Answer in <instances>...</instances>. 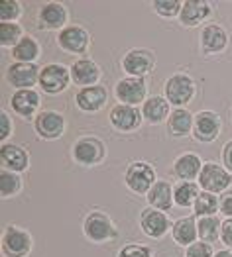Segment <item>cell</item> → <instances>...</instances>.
I'll return each instance as SVG.
<instances>
[{"instance_id":"7","label":"cell","mask_w":232,"mask_h":257,"mask_svg":"<svg viewBox=\"0 0 232 257\" xmlns=\"http://www.w3.org/2000/svg\"><path fill=\"white\" fill-rule=\"evenodd\" d=\"M114 94L120 100V104H130V106H138L140 102L144 104L148 98V83L146 79L140 77H124L120 79L114 86Z\"/></svg>"},{"instance_id":"2","label":"cell","mask_w":232,"mask_h":257,"mask_svg":"<svg viewBox=\"0 0 232 257\" xmlns=\"http://www.w3.org/2000/svg\"><path fill=\"white\" fill-rule=\"evenodd\" d=\"M83 232L85 236L95 243H106V241L118 236V230H116L114 222L110 220V216H106L105 212H99V210L89 212L85 216Z\"/></svg>"},{"instance_id":"39","label":"cell","mask_w":232,"mask_h":257,"mask_svg":"<svg viewBox=\"0 0 232 257\" xmlns=\"http://www.w3.org/2000/svg\"><path fill=\"white\" fill-rule=\"evenodd\" d=\"M220 241L226 245V247H232V218H226L222 222V228H220Z\"/></svg>"},{"instance_id":"5","label":"cell","mask_w":232,"mask_h":257,"mask_svg":"<svg viewBox=\"0 0 232 257\" xmlns=\"http://www.w3.org/2000/svg\"><path fill=\"white\" fill-rule=\"evenodd\" d=\"M197 183H199V187H201L203 191H207V193H212V194L222 193L224 194L226 191H228V187L232 185V173L228 171L226 167L216 165V163L209 161V163L203 165Z\"/></svg>"},{"instance_id":"1","label":"cell","mask_w":232,"mask_h":257,"mask_svg":"<svg viewBox=\"0 0 232 257\" xmlns=\"http://www.w3.org/2000/svg\"><path fill=\"white\" fill-rule=\"evenodd\" d=\"M197 92V85L187 73H175L164 83V96L175 108H183L189 104Z\"/></svg>"},{"instance_id":"15","label":"cell","mask_w":232,"mask_h":257,"mask_svg":"<svg viewBox=\"0 0 232 257\" xmlns=\"http://www.w3.org/2000/svg\"><path fill=\"white\" fill-rule=\"evenodd\" d=\"M40 67L36 63H12L6 69V81L16 90L32 88L36 83H40Z\"/></svg>"},{"instance_id":"10","label":"cell","mask_w":232,"mask_h":257,"mask_svg":"<svg viewBox=\"0 0 232 257\" xmlns=\"http://www.w3.org/2000/svg\"><path fill=\"white\" fill-rule=\"evenodd\" d=\"M156 65V55L146 47L130 49L122 57V69L128 73V77H140L144 79Z\"/></svg>"},{"instance_id":"33","label":"cell","mask_w":232,"mask_h":257,"mask_svg":"<svg viewBox=\"0 0 232 257\" xmlns=\"http://www.w3.org/2000/svg\"><path fill=\"white\" fill-rule=\"evenodd\" d=\"M22 38L24 36H22L20 24H16V22H2L0 24V45L4 49H8V47L12 49Z\"/></svg>"},{"instance_id":"19","label":"cell","mask_w":232,"mask_h":257,"mask_svg":"<svg viewBox=\"0 0 232 257\" xmlns=\"http://www.w3.org/2000/svg\"><path fill=\"white\" fill-rule=\"evenodd\" d=\"M67 8L59 2H47L40 8V14H38V24L42 30H63L67 24Z\"/></svg>"},{"instance_id":"40","label":"cell","mask_w":232,"mask_h":257,"mask_svg":"<svg viewBox=\"0 0 232 257\" xmlns=\"http://www.w3.org/2000/svg\"><path fill=\"white\" fill-rule=\"evenodd\" d=\"M220 214L232 218V191H226L220 196Z\"/></svg>"},{"instance_id":"26","label":"cell","mask_w":232,"mask_h":257,"mask_svg":"<svg viewBox=\"0 0 232 257\" xmlns=\"http://www.w3.org/2000/svg\"><path fill=\"white\" fill-rule=\"evenodd\" d=\"M146 200H148V206H151V208L168 212V210H171V206L175 204V200H173V187L169 185L168 181H158L149 189V193L146 194Z\"/></svg>"},{"instance_id":"16","label":"cell","mask_w":232,"mask_h":257,"mask_svg":"<svg viewBox=\"0 0 232 257\" xmlns=\"http://www.w3.org/2000/svg\"><path fill=\"white\" fill-rule=\"evenodd\" d=\"M40 104H42V96L36 88L14 90V94L10 96V106L22 118H36L40 114L38 112Z\"/></svg>"},{"instance_id":"13","label":"cell","mask_w":232,"mask_h":257,"mask_svg":"<svg viewBox=\"0 0 232 257\" xmlns=\"http://www.w3.org/2000/svg\"><path fill=\"white\" fill-rule=\"evenodd\" d=\"M140 228L151 239H162L169 232V228H173V224L169 222V216L166 212L148 206L140 214Z\"/></svg>"},{"instance_id":"9","label":"cell","mask_w":232,"mask_h":257,"mask_svg":"<svg viewBox=\"0 0 232 257\" xmlns=\"http://www.w3.org/2000/svg\"><path fill=\"white\" fill-rule=\"evenodd\" d=\"M32 251V236L20 226H8L2 234V253L6 257H26Z\"/></svg>"},{"instance_id":"30","label":"cell","mask_w":232,"mask_h":257,"mask_svg":"<svg viewBox=\"0 0 232 257\" xmlns=\"http://www.w3.org/2000/svg\"><path fill=\"white\" fill-rule=\"evenodd\" d=\"M220 228H222V222L216 216H205L197 220V230H199L201 241L214 243L216 239H220Z\"/></svg>"},{"instance_id":"32","label":"cell","mask_w":232,"mask_h":257,"mask_svg":"<svg viewBox=\"0 0 232 257\" xmlns=\"http://www.w3.org/2000/svg\"><path fill=\"white\" fill-rule=\"evenodd\" d=\"M22 191V177L20 173L8 171V169H2L0 173V193L2 198H10V196H16Z\"/></svg>"},{"instance_id":"18","label":"cell","mask_w":232,"mask_h":257,"mask_svg":"<svg viewBox=\"0 0 232 257\" xmlns=\"http://www.w3.org/2000/svg\"><path fill=\"white\" fill-rule=\"evenodd\" d=\"M69 71H71V81H73L75 85H79L81 88L99 85L101 67L95 63L93 59H89V57L77 59L75 63L69 67Z\"/></svg>"},{"instance_id":"11","label":"cell","mask_w":232,"mask_h":257,"mask_svg":"<svg viewBox=\"0 0 232 257\" xmlns=\"http://www.w3.org/2000/svg\"><path fill=\"white\" fill-rule=\"evenodd\" d=\"M89 43H91L89 32L85 28H81V26H75V24L65 26L63 30L59 32V36H57V45L63 51L73 53V55H83V53H87Z\"/></svg>"},{"instance_id":"27","label":"cell","mask_w":232,"mask_h":257,"mask_svg":"<svg viewBox=\"0 0 232 257\" xmlns=\"http://www.w3.org/2000/svg\"><path fill=\"white\" fill-rule=\"evenodd\" d=\"M169 106L171 104L168 102L166 96H160V94L149 96L148 100L142 104V116H144V120L149 122V124H162V122L168 120L169 114H171Z\"/></svg>"},{"instance_id":"24","label":"cell","mask_w":232,"mask_h":257,"mask_svg":"<svg viewBox=\"0 0 232 257\" xmlns=\"http://www.w3.org/2000/svg\"><path fill=\"white\" fill-rule=\"evenodd\" d=\"M193 126H195V114H191L187 108L171 110L168 118V132L173 138H185L193 134Z\"/></svg>"},{"instance_id":"28","label":"cell","mask_w":232,"mask_h":257,"mask_svg":"<svg viewBox=\"0 0 232 257\" xmlns=\"http://www.w3.org/2000/svg\"><path fill=\"white\" fill-rule=\"evenodd\" d=\"M199 194H201L199 183L195 181H179L173 187V200L179 208H193Z\"/></svg>"},{"instance_id":"4","label":"cell","mask_w":232,"mask_h":257,"mask_svg":"<svg viewBox=\"0 0 232 257\" xmlns=\"http://www.w3.org/2000/svg\"><path fill=\"white\" fill-rule=\"evenodd\" d=\"M124 183L126 187L136 194H148L149 189L158 183L156 179V169L148 161H134L128 165L124 173Z\"/></svg>"},{"instance_id":"35","label":"cell","mask_w":232,"mask_h":257,"mask_svg":"<svg viewBox=\"0 0 232 257\" xmlns=\"http://www.w3.org/2000/svg\"><path fill=\"white\" fill-rule=\"evenodd\" d=\"M22 14V4L18 0H4L0 4V22H16Z\"/></svg>"},{"instance_id":"3","label":"cell","mask_w":232,"mask_h":257,"mask_svg":"<svg viewBox=\"0 0 232 257\" xmlns=\"http://www.w3.org/2000/svg\"><path fill=\"white\" fill-rule=\"evenodd\" d=\"M106 157V146L103 140L95 136H83L73 144V159L83 165V167H93L99 165Z\"/></svg>"},{"instance_id":"17","label":"cell","mask_w":232,"mask_h":257,"mask_svg":"<svg viewBox=\"0 0 232 257\" xmlns=\"http://www.w3.org/2000/svg\"><path fill=\"white\" fill-rule=\"evenodd\" d=\"M228 42H230L228 32L218 24H207L201 30V47H203V53L207 55L222 53L228 47Z\"/></svg>"},{"instance_id":"20","label":"cell","mask_w":232,"mask_h":257,"mask_svg":"<svg viewBox=\"0 0 232 257\" xmlns=\"http://www.w3.org/2000/svg\"><path fill=\"white\" fill-rule=\"evenodd\" d=\"M108 100V92L103 85L85 86L75 94V102L83 112H99Z\"/></svg>"},{"instance_id":"29","label":"cell","mask_w":232,"mask_h":257,"mask_svg":"<svg viewBox=\"0 0 232 257\" xmlns=\"http://www.w3.org/2000/svg\"><path fill=\"white\" fill-rule=\"evenodd\" d=\"M12 57L16 59V63H36V59L40 57V43L32 36H24L12 47Z\"/></svg>"},{"instance_id":"31","label":"cell","mask_w":232,"mask_h":257,"mask_svg":"<svg viewBox=\"0 0 232 257\" xmlns=\"http://www.w3.org/2000/svg\"><path fill=\"white\" fill-rule=\"evenodd\" d=\"M193 212L199 216V218L216 216V212H220V198H216V194L201 191V194H199L197 200H195Z\"/></svg>"},{"instance_id":"23","label":"cell","mask_w":232,"mask_h":257,"mask_svg":"<svg viewBox=\"0 0 232 257\" xmlns=\"http://www.w3.org/2000/svg\"><path fill=\"white\" fill-rule=\"evenodd\" d=\"M205 163H201V157L197 153H183L173 161V175L181 181L199 179L201 169Z\"/></svg>"},{"instance_id":"37","label":"cell","mask_w":232,"mask_h":257,"mask_svg":"<svg viewBox=\"0 0 232 257\" xmlns=\"http://www.w3.org/2000/svg\"><path fill=\"white\" fill-rule=\"evenodd\" d=\"M118 257H151V247L140 243H128L118 251Z\"/></svg>"},{"instance_id":"21","label":"cell","mask_w":232,"mask_h":257,"mask_svg":"<svg viewBox=\"0 0 232 257\" xmlns=\"http://www.w3.org/2000/svg\"><path fill=\"white\" fill-rule=\"evenodd\" d=\"M0 161H2V169H8V171L14 173H22L30 167L28 151L22 146H16V144H2Z\"/></svg>"},{"instance_id":"12","label":"cell","mask_w":232,"mask_h":257,"mask_svg":"<svg viewBox=\"0 0 232 257\" xmlns=\"http://www.w3.org/2000/svg\"><path fill=\"white\" fill-rule=\"evenodd\" d=\"M34 130L42 140H59L65 132L63 114L55 110H42L34 118Z\"/></svg>"},{"instance_id":"25","label":"cell","mask_w":232,"mask_h":257,"mask_svg":"<svg viewBox=\"0 0 232 257\" xmlns=\"http://www.w3.org/2000/svg\"><path fill=\"white\" fill-rule=\"evenodd\" d=\"M171 237H173L175 243H179L183 247H189L191 243H195L197 237H199L197 220L193 216H183V218L175 220L173 228H171Z\"/></svg>"},{"instance_id":"8","label":"cell","mask_w":232,"mask_h":257,"mask_svg":"<svg viewBox=\"0 0 232 257\" xmlns=\"http://www.w3.org/2000/svg\"><path fill=\"white\" fill-rule=\"evenodd\" d=\"M222 120L212 110H201L195 114V126H193V138L201 144H211L220 136Z\"/></svg>"},{"instance_id":"42","label":"cell","mask_w":232,"mask_h":257,"mask_svg":"<svg viewBox=\"0 0 232 257\" xmlns=\"http://www.w3.org/2000/svg\"><path fill=\"white\" fill-rule=\"evenodd\" d=\"M214 257H232V251L230 249H220V251H216Z\"/></svg>"},{"instance_id":"6","label":"cell","mask_w":232,"mask_h":257,"mask_svg":"<svg viewBox=\"0 0 232 257\" xmlns=\"http://www.w3.org/2000/svg\"><path fill=\"white\" fill-rule=\"evenodd\" d=\"M71 83V71L61 63H47L40 71V86L47 94H59Z\"/></svg>"},{"instance_id":"14","label":"cell","mask_w":232,"mask_h":257,"mask_svg":"<svg viewBox=\"0 0 232 257\" xmlns=\"http://www.w3.org/2000/svg\"><path fill=\"white\" fill-rule=\"evenodd\" d=\"M110 124L112 128L118 132H134L142 126V110L138 106H130V104H116L110 110Z\"/></svg>"},{"instance_id":"22","label":"cell","mask_w":232,"mask_h":257,"mask_svg":"<svg viewBox=\"0 0 232 257\" xmlns=\"http://www.w3.org/2000/svg\"><path fill=\"white\" fill-rule=\"evenodd\" d=\"M212 8L209 2L205 0H187L183 2V8H181V14H179V22L187 28L193 26H199L201 22H205L211 16Z\"/></svg>"},{"instance_id":"38","label":"cell","mask_w":232,"mask_h":257,"mask_svg":"<svg viewBox=\"0 0 232 257\" xmlns=\"http://www.w3.org/2000/svg\"><path fill=\"white\" fill-rule=\"evenodd\" d=\"M10 134H12V120H10L8 112L2 110V112H0V138H2L4 144H6V140H8Z\"/></svg>"},{"instance_id":"41","label":"cell","mask_w":232,"mask_h":257,"mask_svg":"<svg viewBox=\"0 0 232 257\" xmlns=\"http://www.w3.org/2000/svg\"><path fill=\"white\" fill-rule=\"evenodd\" d=\"M222 165L232 173V140L226 142L222 148Z\"/></svg>"},{"instance_id":"34","label":"cell","mask_w":232,"mask_h":257,"mask_svg":"<svg viewBox=\"0 0 232 257\" xmlns=\"http://www.w3.org/2000/svg\"><path fill=\"white\" fill-rule=\"evenodd\" d=\"M181 8H183V2L179 0H156L153 2V10L162 18H175V16L179 18Z\"/></svg>"},{"instance_id":"36","label":"cell","mask_w":232,"mask_h":257,"mask_svg":"<svg viewBox=\"0 0 232 257\" xmlns=\"http://www.w3.org/2000/svg\"><path fill=\"white\" fill-rule=\"evenodd\" d=\"M185 257H214L212 245L207 241H195L189 247H185Z\"/></svg>"}]
</instances>
